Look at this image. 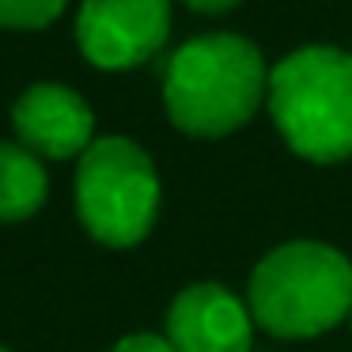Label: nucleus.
I'll return each mask as SVG.
<instances>
[{"label":"nucleus","mask_w":352,"mask_h":352,"mask_svg":"<svg viewBox=\"0 0 352 352\" xmlns=\"http://www.w3.org/2000/svg\"><path fill=\"white\" fill-rule=\"evenodd\" d=\"M254 326L280 341H307L352 314V261L314 239L280 243L254 265L246 284Z\"/></svg>","instance_id":"f03ea898"},{"label":"nucleus","mask_w":352,"mask_h":352,"mask_svg":"<svg viewBox=\"0 0 352 352\" xmlns=\"http://www.w3.org/2000/svg\"><path fill=\"white\" fill-rule=\"evenodd\" d=\"M170 38V0H84L76 16L80 54L107 72L152 61Z\"/></svg>","instance_id":"39448f33"},{"label":"nucleus","mask_w":352,"mask_h":352,"mask_svg":"<svg viewBox=\"0 0 352 352\" xmlns=\"http://www.w3.org/2000/svg\"><path fill=\"white\" fill-rule=\"evenodd\" d=\"M107 352H175V344H170L167 337H160V333H129Z\"/></svg>","instance_id":"9d476101"},{"label":"nucleus","mask_w":352,"mask_h":352,"mask_svg":"<svg viewBox=\"0 0 352 352\" xmlns=\"http://www.w3.org/2000/svg\"><path fill=\"white\" fill-rule=\"evenodd\" d=\"M76 212L95 243L129 250L160 216V175L137 140L99 137L76 167Z\"/></svg>","instance_id":"20e7f679"},{"label":"nucleus","mask_w":352,"mask_h":352,"mask_svg":"<svg viewBox=\"0 0 352 352\" xmlns=\"http://www.w3.org/2000/svg\"><path fill=\"white\" fill-rule=\"evenodd\" d=\"M269 95L261 50L243 34H201L175 50L163 76V107L186 137L216 140L243 129Z\"/></svg>","instance_id":"f257e3e1"},{"label":"nucleus","mask_w":352,"mask_h":352,"mask_svg":"<svg viewBox=\"0 0 352 352\" xmlns=\"http://www.w3.org/2000/svg\"><path fill=\"white\" fill-rule=\"evenodd\" d=\"M12 125L38 160H76L95 144V114L80 91L65 84H31L12 107Z\"/></svg>","instance_id":"0eeeda50"},{"label":"nucleus","mask_w":352,"mask_h":352,"mask_svg":"<svg viewBox=\"0 0 352 352\" xmlns=\"http://www.w3.org/2000/svg\"><path fill=\"white\" fill-rule=\"evenodd\" d=\"M182 4H190L193 12H205V16H223V12L239 8L243 0H182Z\"/></svg>","instance_id":"9b49d317"},{"label":"nucleus","mask_w":352,"mask_h":352,"mask_svg":"<svg viewBox=\"0 0 352 352\" xmlns=\"http://www.w3.org/2000/svg\"><path fill=\"white\" fill-rule=\"evenodd\" d=\"M269 114L284 144L311 163L352 155V54L303 46L269 69Z\"/></svg>","instance_id":"7ed1b4c3"},{"label":"nucleus","mask_w":352,"mask_h":352,"mask_svg":"<svg viewBox=\"0 0 352 352\" xmlns=\"http://www.w3.org/2000/svg\"><path fill=\"white\" fill-rule=\"evenodd\" d=\"M163 337L175 352H250L254 314L220 280H197L170 299Z\"/></svg>","instance_id":"423d86ee"},{"label":"nucleus","mask_w":352,"mask_h":352,"mask_svg":"<svg viewBox=\"0 0 352 352\" xmlns=\"http://www.w3.org/2000/svg\"><path fill=\"white\" fill-rule=\"evenodd\" d=\"M69 0H0V27L8 31H42L65 12Z\"/></svg>","instance_id":"1a4fd4ad"},{"label":"nucleus","mask_w":352,"mask_h":352,"mask_svg":"<svg viewBox=\"0 0 352 352\" xmlns=\"http://www.w3.org/2000/svg\"><path fill=\"white\" fill-rule=\"evenodd\" d=\"M349 322H352V314H349Z\"/></svg>","instance_id":"ddd939ff"},{"label":"nucleus","mask_w":352,"mask_h":352,"mask_svg":"<svg viewBox=\"0 0 352 352\" xmlns=\"http://www.w3.org/2000/svg\"><path fill=\"white\" fill-rule=\"evenodd\" d=\"M0 352H12V349H4V344H0Z\"/></svg>","instance_id":"f8f14e48"},{"label":"nucleus","mask_w":352,"mask_h":352,"mask_svg":"<svg viewBox=\"0 0 352 352\" xmlns=\"http://www.w3.org/2000/svg\"><path fill=\"white\" fill-rule=\"evenodd\" d=\"M50 175L34 152L0 140V223H23L46 205Z\"/></svg>","instance_id":"6e6552de"}]
</instances>
